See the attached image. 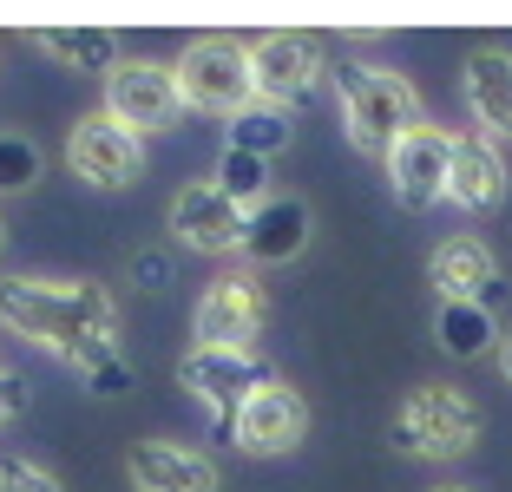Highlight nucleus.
Instances as JSON below:
<instances>
[{
    "label": "nucleus",
    "instance_id": "nucleus-1",
    "mask_svg": "<svg viewBox=\"0 0 512 492\" xmlns=\"http://www.w3.org/2000/svg\"><path fill=\"white\" fill-rule=\"evenodd\" d=\"M0 328L60 355L86 374L92 394H125L132 368L119 355V302L99 283H53V276H7L0 283Z\"/></svg>",
    "mask_w": 512,
    "mask_h": 492
},
{
    "label": "nucleus",
    "instance_id": "nucleus-2",
    "mask_svg": "<svg viewBox=\"0 0 512 492\" xmlns=\"http://www.w3.org/2000/svg\"><path fill=\"white\" fill-rule=\"evenodd\" d=\"M342 132L362 158H388L394 138L421 125V92L394 66H342Z\"/></svg>",
    "mask_w": 512,
    "mask_h": 492
},
{
    "label": "nucleus",
    "instance_id": "nucleus-3",
    "mask_svg": "<svg viewBox=\"0 0 512 492\" xmlns=\"http://www.w3.org/2000/svg\"><path fill=\"white\" fill-rule=\"evenodd\" d=\"M388 447L407 453V460H434V466L467 460V453L480 447V407H473L460 388H440V381H427V388H414L401 407H394Z\"/></svg>",
    "mask_w": 512,
    "mask_h": 492
},
{
    "label": "nucleus",
    "instance_id": "nucleus-4",
    "mask_svg": "<svg viewBox=\"0 0 512 492\" xmlns=\"http://www.w3.org/2000/svg\"><path fill=\"white\" fill-rule=\"evenodd\" d=\"M178 99L191 112H217V119H243L256 105V79H250V46L237 33H204L178 53Z\"/></svg>",
    "mask_w": 512,
    "mask_h": 492
},
{
    "label": "nucleus",
    "instance_id": "nucleus-5",
    "mask_svg": "<svg viewBox=\"0 0 512 492\" xmlns=\"http://www.w3.org/2000/svg\"><path fill=\"white\" fill-rule=\"evenodd\" d=\"M66 171L86 178L92 191H125V184H138V171H145V138L125 132L106 105H99V112H86V119L66 132Z\"/></svg>",
    "mask_w": 512,
    "mask_h": 492
},
{
    "label": "nucleus",
    "instance_id": "nucleus-6",
    "mask_svg": "<svg viewBox=\"0 0 512 492\" xmlns=\"http://www.w3.org/2000/svg\"><path fill=\"white\" fill-rule=\"evenodd\" d=\"M276 374L263 368V355L256 348H211V342H197L191 355L178 361V388L191 394L197 407H211V414L237 420V407L250 401L256 388H270Z\"/></svg>",
    "mask_w": 512,
    "mask_h": 492
},
{
    "label": "nucleus",
    "instance_id": "nucleus-7",
    "mask_svg": "<svg viewBox=\"0 0 512 492\" xmlns=\"http://www.w3.org/2000/svg\"><path fill=\"white\" fill-rule=\"evenodd\" d=\"M250 79H256V105L263 112H296V105H309V92H316L322 79V53L309 33H263V40L250 46Z\"/></svg>",
    "mask_w": 512,
    "mask_h": 492
},
{
    "label": "nucleus",
    "instance_id": "nucleus-8",
    "mask_svg": "<svg viewBox=\"0 0 512 492\" xmlns=\"http://www.w3.org/2000/svg\"><path fill=\"white\" fill-rule=\"evenodd\" d=\"M171 237L184 243V250L197 256H230L243 250V237H250V210L237 204V197L224 191V184H184L178 197H171Z\"/></svg>",
    "mask_w": 512,
    "mask_h": 492
},
{
    "label": "nucleus",
    "instance_id": "nucleus-9",
    "mask_svg": "<svg viewBox=\"0 0 512 492\" xmlns=\"http://www.w3.org/2000/svg\"><path fill=\"white\" fill-rule=\"evenodd\" d=\"M106 112L125 125V132H165L171 119L184 112V99H178V73L171 66H158V60H119L106 73Z\"/></svg>",
    "mask_w": 512,
    "mask_h": 492
},
{
    "label": "nucleus",
    "instance_id": "nucleus-10",
    "mask_svg": "<svg viewBox=\"0 0 512 492\" xmlns=\"http://www.w3.org/2000/svg\"><path fill=\"white\" fill-rule=\"evenodd\" d=\"M388 191L401 210H427V204H447V164H453V132L440 125H414L407 138H394L388 158Z\"/></svg>",
    "mask_w": 512,
    "mask_h": 492
},
{
    "label": "nucleus",
    "instance_id": "nucleus-11",
    "mask_svg": "<svg viewBox=\"0 0 512 492\" xmlns=\"http://www.w3.org/2000/svg\"><path fill=\"white\" fill-rule=\"evenodd\" d=\"M302 433H309V401H302L289 381H270V388H256L250 401L237 407L230 420V440L256 460H276V453H296Z\"/></svg>",
    "mask_w": 512,
    "mask_h": 492
},
{
    "label": "nucleus",
    "instance_id": "nucleus-12",
    "mask_svg": "<svg viewBox=\"0 0 512 492\" xmlns=\"http://www.w3.org/2000/svg\"><path fill=\"white\" fill-rule=\"evenodd\" d=\"M263 289H256V276H243V269H230V276H217L204 296H197V342L211 348H250L256 335H263Z\"/></svg>",
    "mask_w": 512,
    "mask_h": 492
},
{
    "label": "nucleus",
    "instance_id": "nucleus-13",
    "mask_svg": "<svg viewBox=\"0 0 512 492\" xmlns=\"http://www.w3.org/2000/svg\"><path fill=\"white\" fill-rule=\"evenodd\" d=\"M125 479L138 492H217L224 473H217L211 453L184 447V440H138L125 453Z\"/></svg>",
    "mask_w": 512,
    "mask_h": 492
},
{
    "label": "nucleus",
    "instance_id": "nucleus-14",
    "mask_svg": "<svg viewBox=\"0 0 512 492\" xmlns=\"http://www.w3.org/2000/svg\"><path fill=\"white\" fill-rule=\"evenodd\" d=\"M427 283L440 289V302H493L499 296V256L486 237H447L427 256Z\"/></svg>",
    "mask_w": 512,
    "mask_h": 492
},
{
    "label": "nucleus",
    "instance_id": "nucleus-15",
    "mask_svg": "<svg viewBox=\"0 0 512 492\" xmlns=\"http://www.w3.org/2000/svg\"><path fill=\"white\" fill-rule=\"evenodd\" d=\"M447 204L486 217V210L506 204V158H499L493 138H453V164H447Z\"/></svg>",
    "mask_w": 512,
    "mask_h": 492
},
{
    "label": "nucleus",
    "instance_id": "nucleus-16",
    "mask_svg": "<svg viewBox=\"0 0 512 492\" xmlns=\"http://www.w3.org/2000/svg\"><path fill=\"white\" fill-rule=\"evenodd\" d=\"M460 92H467V112L480 125V138L493 145H512V53L486 46L460 66Z\"/></svg>",
    "mask_w": 512,
    "mask_h": 492
},
{
    "label": "nucleus",
    "instance_id": "nucleus-17",
    "mask_svg": "<svg viewBox=\"0 0 512 492\" xmlns=\"http://www.w3.org/2000/svg\"><path fill=\"white\" fill-rule=\"evenodd\" d=\"M27 40H33V53H46V60L66 66V73H99V79H106L112 66L125 60L119 33L99 27V20H92V27H33Z\"/></svg>",
    "mask_w": 512,
    "mask_h": 492
},
{
    "label": "nucleus",
    "instance_id": "nucleus-18",
    "mask_svg": "<svg viewBox=\"0 0 512 492\" xmlns=\"http://www.w3.org/2000/svg\"><path fill=\"white\" fill-rule=\"evenodd\" d=\"M309 243V204L302 197H263V204L250 210V237H243V250L256 256V263H289V256Z\"/></svg>",
    "mask_w": 512,
    "mask_h": 492
},
{
    "label": "nucleus",
    "instance_id": "nucleus-19",
    "mask_svg": "<svg viewBox=\"0 0 512 492\" xmlns=\"http://www.w3.org/2000/svg\"><path fill=\"white\" fill-rule=\"evenodd\" d=\"M434 335H440V348H447L453 361H480V355H493V348H499V335H506V328L493 322V309H486V302H440Z\"/></svg>",
    "mask_w": 512,
    "mask_h": 492
},
{
    "label": "nucleus",
    "instance_id": "nucleus-20",
    "mask_svg": "<svg viewBox=\"0 0 512 492\" xmlns=\"http://www.w3.org/2000/svg\"><path fill=\"white\" fill-rule=\"evenodd\" d=\"M40 145L20 132H0V197H14V191H33V178H40Z\"/></svg>",
    "mask_w": 512,
    "mask_h": 492
},
{
    "label": "nucleus",
    "instance_id": "nucleus-21",
    "mask_svg": "<svg viewBox=\"0 0 512 492\" xmlns=\"http://www.w3.org/2000/svg\"><path fill=\"white\" fill-rule=\"evenodd\" d=\"M217 184H224V191L237 197L243 210H256L263 197H270V178H263V158H250V151H237V145L224 151V171H217Z\"/></svg>",
    "mask_w": 512,
    "mask_h": 492
},
{
    "label": "nucleus",
    "instance_id": "nucleus-22",
    "mask_svg": "<svg viewBox=\"0 0 512 492\" xmlns=\"http://www.w3.org/2000/svg\"><path fill=\"white\" fill-rule=\"evenodd\" d=\"M230 145L237 151H250V158H270V151H283L289 145V125H283V112H243V125L230 132Z\"/></svg>",
    "mask_w": 512,
    "mask_h": 492
},
{
    "label": "nucleus",
    "instance_id": "nucleus-23",
    "mask_svg": "<svg viewBox=\"0 0 512 492\" xmlns=\"http://www.w3.org/2000/svg\"><path fill=\"white\" fill-rule=\"evenodd\" d=\"M0 492H60V479L46 473L40 460H20V453H7V460H0Z\"/></svg>",
    "mask_w": 512,
    "mask_h": 492
},
{
    "label": "nucleus",
    "instance_id": "nucleus-24",
    "mask_svg": "<svg viewBox=\"0 0 512 492\" xmlns=\"http://www.w3.org/2000/svg\"><path fill=\"white\" fill-rule=\"evenodd\" d=\"M20 414H27V388H20V374L0 368V427H7V420H20Z\"/></svg>",
    "mask_w": 512,
    "mask_h": 492
},
{
    "label": "nucleus",
    "instance_id": "nucleus-25",
    "mask_svg": "<svg viewBox=\"0 0 512 492\" xmlns=\"http://www.w3.org/2000/svg\"><path fill=\"white\" fill-rule=\"evenodd\" d=\"M132 276H138L145 289H165V283H171V263H165V256H138Z\"/></svg>",
    "mask_w": 512,
    "mask_h": 492
},
{
    "label": "nucleus",
    "instance_id": "nucleus-26",
    "mask_svg": "<svg viewBox=\"0 0 512 492\" xmlns=\"http://www.w3.org/2000/svg\"><path fill=\"white\" fill-rule=\"evenodd\" d=\"M493 361H499V374H506V381H512V328H506V335H499V348H493Z\"/></svg>",
    "mask_w": 512,
    "mask_h": 492
},
{
    "label": "nucleus",
    "instance_id": "nucleus-27",
    "mask_svg": "<svg viewBox=\"0 0 512 492\" xmlns=\"http://www.w3.org/2000/svg\"><path fill=\"white\" fill-rule=\"evenodd\" d=\"M434 492H467V486H434Z\"/></svg>",
    "mask_w": 512,
    "mask_h": 492
},
{
    "label": "nucleus",
    "instance_id": "nucleus-28",
    "mask_svg": "<svg viewBox=\"0 0 512 492\" xmlns=\"http://www.w3.org/2000/svg\"><path fill=\"white\" fill-rule=\"evenodd\" d=\"M0 250H7V224H0Z\"/></svg>",
    "mask_w": 512,
    "mask_h": 492
}]
</instances>
